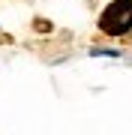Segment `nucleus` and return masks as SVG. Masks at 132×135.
I'll use <instances>...</instances> for the list:
<instances>
[{"mask_svg": "<svg viewBox=\"0 0 132 135\" xmlns=\"http://www.w3.org/2000/svg\"><path fill=\"white\" fill-rule=\"evenodd\" d=\"M99 33L105 36H126L132 30V0H111L99 12Z\"/></svg>", "mask_w": 132, "mask_h": 135, "instance_id": "f257e3e1", "label": "nucleus"}, {"mask_svg": "<svg viewBox=\"0 0 132 135\" xmlns=\"http://www.w3.org/2000/svg\"><path fill=\"white\" fill-rule=\"evenodd\" d=\"M33 27H36V30H42V33H48V30H51V24H48V21H42V18H39V21H36V24H33Z\"/></svg>", "mask_w": 132, "mask_h": 135, "instance_id": "f03ea898", "label": "nucleus"}]
</instances>
